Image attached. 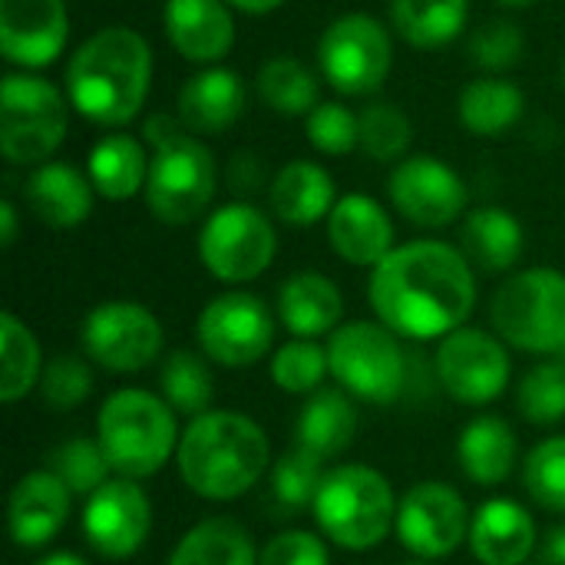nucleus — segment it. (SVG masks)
<instances>
[{"mask_svg":"<svg viewBox=\"0 0 565 565\" xmlns=\"http://www.w3.org/2000/svg\"><path fill=\"white\" fill-rule=\"evenodd\" d=\"M96 440L113 473L126 480H146L175 457L182 434L166 397L122 387L103 401L96 414Z\"/></svg>","mask_w":565,"mask_h":565,"instance_id":"4","label":"nucleus"},{"mask_svg":"<svg viewBox=\"0 0 565 565\" xmlns=\"http://www.w3.org/2000/svg\"><path fill=\"white\" fill-rule=\"evenodd\" d=\"M66 139V99L33 73H7L0 83V152L13 166H43Z\"/></svg>","mask_w":565,"mask_h":565,"instance_id":"8","label":"nucleus"},{"mask_svg":"<svg viewBox=\"0 0 565 565\" xmlns=\"http://www.w3.org/2000/svg\"><path fill=\"white\" fill-rule=\"evenodd\" d=\"M26 205L50 228H76L93 212V182L70 162H43L26 179Z\"/></svg>","mask_w":565,"mask_h":565,"instance_id":"24","label":"nucleus"},{"mask_svg":"<svg viewBox=\"0 0 565 565\" xmlns=\"http://www.w3.org/2000/svg\"><path fill=\"white\" fill-rule=\"evenodd\" d=\"M268 463L271 447L265 430L252 417L232 411L192 417L175 450L182 483L212 503H228L248 493L265 477Z\"/></svg>","mask_w":565,"mask_h":565,"instance_id":"3","label":"nucleus"},{"mask_svg":"<svg viewBox=\"0 0 565 565\" xmlns=\"http://www.w3.org/2000/svg\"><path fill=\"white\" fill-rule=\"evenodd\" d=\"M93 391V371L76 354H60L43 367L40 377V397L53 411H73L79 407Z\"/></svg>","mask_w":565,"mask_h":565,"instance_id":"44","label":"nucleus"},{"mask_svg":"<svg viewBox=\"0 0 565 565\" xmlns=\"http://www.w3.org/2000/svg\"><path fill=\"white\" fill-rule=\"evenodd\" d=\"M394 63V43L381 20L367 13H344L321 33V76L344 96H367L384 86Z\"/></svg>","mask_w":565,"mask_h":565,"instance_id":"11","label":"nucleus"},{"mask_svg":"<svg viewBox=\"0 0 565 565\" xmlns=\"http://www.w3.org/2000/svg\"><path fill=\"white\" fill-rule=\"evenodd\" d=\"M536 546V523L516 500H487L470 523V550L483 565H523Z\"/></svg>","mask_w":565,"mask_h":565,"instance_id":"22","label":"nucleus"},{"mask_svg":"<svg viewBox=\"0 0 565 565\" xmlns=\"http://www.w3.org/2000/svg\"><path fill=\"white\" fill-rule=\"evenodd\" d=\"M321 463H324L321 457H315L311 450H305L298 444H295V450H285L281 460L271 470L275 500L285 510H308V507H315L318 490H321V483L328 477V470Z\"/></svg>","mask_w":565,"mask_h":565,"instance_id":"37","label":"nucleus"},{"mask_svg":"<svg viewBox=\"0 0 565 565\" xmlns=\"http://www.w3.org/2000/svg\"><path fill=\"white\" fill-rule=\"evenodd\" d=\"M169 43L192 63H215L235 43V20L225 0H169Z\"/></svg>","mask_w":565,"mask_h":565,"instance_id":"21","label":"nucleus"},{"mask_svg":"<svg viewBox=\"0 0 565 565\" xmlns=\"http://www.w3.org/2000/svg\"><path fill=\"white\" fill-rule=\"evenodd\" d=\"M523 89L500 76H480L460 93V122L473 136H503L523 119Z\"/></svg>","mask_w":565,"mask_h":565,"instance_id":"33","label":"nucleus"},{"mask_svg":"<svg viewBox=\"0 0 565 565\" xmlns=\"http://www.w3.org/2000/svg\"><path fill=\"white\" fill-rule=\"evenodd\" d=\"M460 242H463V255L470 265L497 275V271H510L523 258L526 235H523V225L513 212L497 209V205H483L463 218Z\"/></svg>","mask_w":565,"mask_h":565,"instance_id":"28","label":"nucleus"},{"mask_svg":"<svg viewBox=\"0 0 565 565\" xmlns=\"http://www.w3.org/2000/svg\"><path fill=\"white\" fill-rule=\"evenodd\" d=\"M358 434V407L344 391H315L298 417V447L331 460L351 447Z\"/></svg>","mask_w":565,"mask_h":565,"instance_id":"30","label":"nucleus"},{"mask_svg":"<svg viewBox=\"0 0 565 565\" xmlns=\"http://www.w3.org/2000/svg\"><path fill=\"white\" fill-rule=\"evenodd\" d=\"M328 367L334 381L371 404H394L407 387V351L381 321H348L328 341Z\"/></svg>","mask_w":565,"mask_h":565,"instance_id":"7","label":"nucleus"},{"mask_svg":"<svg viewBox=\"0 0 565 565\" xmlns=\"http://www.w3.org/2000/svg\"><path fill=\"white\" fill-rule=\"evenodd\" d=\"M278 318L295 338L315 341L341 328L344 298L328 275L298 271L278 288Z\"/></svg>","mask_w":565,"mask_h":565,"instance_id":"25","label":"nucleus"},{"mask_svg":"<svg viewBox=\"0 0 565 565\" xmlns=\"http://www.w3.org/2000/svg\"><path fill=\"white\" fill-rule=\"evenodd\" d=\"M40 565H89L86 559H79L76 553H53V556H46Z\"/></svg>","mask_w":565,"mask_h":565,"instance_id":"51","label":"nucleus"},{"mask_svg":"<svg viewBox=\"0 0 565 565\" xmlns=\"http://www.w3.org/2000/svg\"><path fill=\"white\" fill-rule=\"evenodd\" d=\"M215 195V159L189 132L152 149L146 205L162 225L195 222Z\"/></svg>","mask_w":565,"mask_h":565,"instance_id":"9","label":"nucleus"},{"mask_svg":"<svg viewBox=\"0 0 565 565\" xmlns=\"http://www.w3.org/2000/svg\"><path fill=\"white\" fill-rule=\"evenodd\" d=\"M268 199L285 225L308 228L324 215H331V209L338 205V189L324 166L311 159H295L275 175Z\"/></svg>","mask_w":565,"mask_h":565,"instance_id":"26","label":"nucleus"},{"mask_svg":"<svg viewBox=\"0 0 565 565\" xmlns=\"http://www.w3.org/2000/svg\"><path fill=\"white\" fill-rule=\"evenodd\" d=\"M152 83V50L129 26H103L70 56L66 96L96 126H126Z\"/></svg>","mask_w":565,"mask_h":565,"instance_id":"2","label":"nucleus"},{"mask_svg":"<svg viewBox=\"0 0 565 565\" xmlns=\"http://www.w3.org/2000/svg\"><path fill=\"white\" fill-rule=\"evenodd\" d=\"M182 132H185L182 119H172V116H162V113L146 122V139L152 142V149L169 142V139H175V136H182Z\"/></svg>","mask_w":565,"mask_h":565,"instance_id":"47","label":"nucleus"},{"mask_svg":"<svg viewBox=\"0 0 565 565\" xmlns=\"http://www.w3.org/2000/svg\"><path fill=\"white\" fill-rule=\"evenodd\" d=\"M258 550L252 533L228 520L212 516L192 526L172 550L169 565H258Z\"/></svg>","mask_w":565,"mask_h":565,"instance_id":"31","label":"nucleus"},{"mask_svg":"<svg viewBox=\"0 0 565 565\" xmlns=\"http://www.w3.org/2000/svg\"><path fill=\"white\" fill-rule=\"evenodd\" d=\"M258 565H331L324 540L308 530L278 533L258 556Z\"/></svg>","mask_w":565,"mask_h":565,"instance_id":"46","label":"nucleus"},{"mask_svg":"<svg viewBox=\"0 0 565 565\" xmlns=\"http://www.w3.org/2000/svg\"><path fill=\"white\" fill-rule=\"evenodd\" d=\"M152 530V503L136 480L103 483L83 507V536L103 559L136 556Z\"/></svg>","mask_w":565,"mask_h":565,"instance_id":"16","label":"nucleus"},{"mask_svg":"<svg viewBox=\"0 0 565 565\" xmlns=\"http://www.w3.org/2000/svg\"><path fill=\"white\" fill-rule=\"evenodd\" d=\"M73 497H93L103 483H109V460L99 447V440H89V437H76V440H66L53 457H50V467Z\"/></svg>","mask_w":565,"mask_h":565,"instance_id":"39","label":"nucleus"},{"mask_svg":"<svg viewBox=\"0 0 565 565\" xmlns=\"http://www.w3.org/2000/svg\"><path fill=\"white\" fill-rule=\"evenodd\" d=\"M470 0H391L394 30L417 50H440L467 26Z\"/></svg>","mask_w":565,"mask_h":565,"instance_id":"32","label":"nucleus"},{"mask_svg":"<svg viewBox=\"0 0 565 565\" xmlns=\"http://www.w3.org/2000/svg\"><path fill=\"white\" fill-rule=\"evenodd\" d=\"M70 40L63 0H0V50L23 70L50 66Z\"/></svg>","mask_w":565,"mask_h":565,"instance_id":"18","label":"nucleus"},{"mask_svg":"<svg viewBox=\"0 0 565 565\" xmlns=\"http://www.w3.org/2000/svg\"><path fill=\"white\" fill-rule=\"evenodd\" d=\"M245 109V86L238 73L212 66L192 73L179 89V119L189 132H225Z\"/></svg>","mask_w":565,"mask_h":565,"instance_id":"23","label":"nucleus"},{"mask_svg":"<svg viewBox=\"0 0 565 565\" xmlns=\"http://www.w3.org/2000/svg\"><path fill=\"white\" fill-rule=\"evenodd\" d=\"M195 338L209 361L222 367H248L268 354L275 321L262 298L248 291H225L202 308Z\"/></svg>","mask_w":565,"mask_h":565,"instance_id":"12","label":"nucleus"},{"mask_svg":"<svg viewBox=\"0 0 565 565\" xmlns=\"http://www.w3.org/2000/svg\"><path fill=\"white\" fill-rule=\"evenodd\" d=\"M83 351L106 371L149 367L162 351V324L139 301H103L83 321Z\"/></svg>","mask_w":565,"mask_h":565,"instance_id":"13","label":"nucleus"},{"mask_svg":"<svg viewBox=\"0 0 565 565\" xmlns=\"http://www.w3.org/2000/svg\"><path fill=\"white\" fill-rule=\"evenodd\" d=\"M232 7H238V10H245V13H271V10H278L285 0H228Z\"/></svg>","mask_w":565,"mask_h":565,"instance_id":"50","label":"nucleus"},{"mask_svg":"<svg viewBox=\"0 0 565 565\" xmlns=\"http://www.w3.org/2000/svg\"><path fill=\"white\" fill-rule=\"evenodd\" d=\"M159 387H162V397L169 401V407L175 414L202 417L212 411V397H215L212 371L195 351H172L162 361Z\"/></svg>","mask_w":565,"mask_h":565,"instance_id":"35","label":"nucleus"},{"mask_svg":"<svg viewBox=\"0 0 565 565\" xmlns=\"http://www.w3.org/2000/svg\"><path fill=\"white\" fill-rule=\"evenodd\" d=\"M358 126H361V149L377 162H394L411 149L414 139L411 119L404 109L391 103H367L358 113Z\"/></svg>","mask_w":565,"mask_h":565,"instance_id":"38","label":"nucleus"},{"mask_svg":"<svg viewBox=\"0 0 565 565\" xmlns=\"http://www.w3.org/2000/svg\"><path fill=\"white\" fill-rule=\"evenodd\" d=\"M331 248L358 268H377L394 252V222L381 202L371 195L351 192L338 199L328 215Z\"/></svg>","mask_w":565,"mask_h":565,"instance_id":"20","label":"nucleus"},{"mask_svg":"<svg viewBox=\"0 0 565 565\" xmlns=\"http://www.w3.org/2000/svg\"><path fill=\"white\" fill-rule=\"evenodd\" d=\"M523 56V30L510 20H490L470 36V60L490 73L510 70Z\"/></svg>","mask_w":565,"mask_h":565,"instance_id":"45","label":"nucleus"},{"mask_svg":"<svg viewBox=\"0 0 565 565\" xmlns=\"http://www.w3.org/2000/svg\"><path fill=\"white\" fill-rule=\"evenodd\" d=\"M516 404L520 414L536 424V427H550L559 424L565 417V364L563 361H550V364H536L533 371L523 374L520 391H516Z\"/></svg>","mask_w":565,"mask_h":565,"instance_id":"40","label":"nucleus"},{"mask_svg":"<svg viewBox=\"0 0 565 565\" xmlns=\"http://www.w3.org/2000/svg\"><path fill=\"white\" fill-rule=\"evenodd\" d=\"M0 401L3 404H17L23 401L33 387H40L43 377V354L40 344L33 338V331L17 318V315H3L0 318Z\"/></svg>","mask_w":565,"mask_h":565,"instance_id":"34","label":"nucleus"},{"mask_svg":"<svg viewBox=\"0 0 565 565\" xmlns=\"http://www.w3.org/2000/svg\"><path fill=\"white\" fill-rule=\"evenodd\" d=\"M305 136L324 156H348L361 149L358 113H351L344 103H318L305 119Z\"/></svg>","mask_w":565,"mask_h":565,"instance_id":"43","label":"nucleus"},{"mask_svg":"<svg viewBox=\"0 0 565 565\" xmlns=\"http://www.w3.org/2000/svg\"><path fill=\"white\" fill-rule=\"evenodd\" d=\"M278 235L265 212L248 202H228L215 209L199 232V258L209 275L228 285H245L265 275L275 262Z\"/></svg>","mask_w":565,"mask_h":565,"instance_id":"10","label":"nucleus"},{"mask_svg":"<svg viewBox=\"0 0 565 565\" xmlns=\"http://www.w3.org/2000/svg\"><path fill=\"white\" fill-rule=\"evenodd\" d=\"M404 565H427V559H414V563H404Z\"/></svg>","mask_w":565,"mask_h":565,"instance_id":"53","label":"nucleus"},{"mask_svg":"<svg viewBox=\"0 0 565 565\" xmlns=\"http://www.w3.org/2000/svg\"><path fill=\"white\" fill-rule=\"evenodd\" d=\"M73 507V493L53 470H33L17 480L7 503L10 540L20 550L46 546L66 523Z\"/></svg>","mask_w":565,"mask_h":565,"instance_id":"19","label":"nucleus"},{"mask_svg":"<svg viewBox=\"0 0 565 565\" xmlns=\"http://www.w3.org/2000/svg\"><path fill=\"white\" fill-rule=\"evenodd\" d=\"M13 242H17V209L10 199H3L0 202V245L10 248Z\"/></svg>","mask_w":565,"mask_h":565,"instance_id":"49","label":"nucleus"},{"mask_svg":"<svg viewBox=\"0 0 565 565\" xmlns=\"http://www.w3.org/2000/svg\"><path fill=\"white\" fill-rule=\"evenodd\" d=\"M367 298L384 328L411 341H444L467 324L477 305L473 265L437 238L397 245L371 268Z\"/></svg>","mask_w":565,"mask_h":565,"instance_id":"1","label":"nucleus"},{"mask_svg":"<svg viewBox=\"0 0 565 565\" xmlns=\"http://www.w3.org/2000/svg\"><path fill=\"white\" fill-rule=\"evenodd\" d=\"M523 483L540 507L565 513V437H550L533 447L523 467Z\"/></svg>","mask_w":565,"mask_h":565,"instance_id":"42","label":"nucleus"},{"mask_svg":"<svg viewBox=\"0 0 565 565\" xmlns=\"http://www.w3.org/2000/svg\"><path fill=\"white\" fill-rule=\"evenodd\" d=\"M391 202L420 228H447L467 209L463 179L434 156H407L391 172Z\"/></svg>","mask_w":565,"mask_h":565,"instance_id":"17","label":"nucleus"},{"mask_svg":"<svg viewBox=\"0 0 565 565\" xmlns=\"http://www.w3.org/2000/svg\"><path fill=\"white\" fill-rule=\"evenodd\" d=\"M470 510L463 497L440 483L424 480L414 483L397 507V540L417 559H444L470 540Z\"/></svg>","mask_w":565,"mask_h":565,"instance_id":"15","label":"nucleus"},{"mask_svg":"<svg viewBox=\"0 0 565 565\" xmlns=\"http://www.w3.org/2000/svg\"><path fill=\"white\" fill-rule=\"evenodd\" d=\"M324 374H331L328 348H321L315 341H305V338L288 341L271 358V381L285 394H315V391H321Z\"/></svg>","mask_w":565,"mask_h":565,"instance_id":"41","label":"nucleus"},{"mask_svg":"<svg viewBox=\"0 0 565 565\" xmlns=\"http://www.w3.org/2000/svg\"><path fill=\"white\" fill-rule=\"evenodd\" d=\"M397 507L394 487L381 470L344 463L328 470L311 513L334 546L367 553L397 530Z\"/></svg>","mask_w":565,"mask_h":565,"instance_id":"5","label":"nucleus"},{"mask_svg":"<svg viewBox=\"0 0 565 565\" xmlns=\"http://www.w3.org/2000/svg\"><path fill=\"white\" fill-rule=\"evenodd\" d=\"M490 321L510 348L526 354H563L565 275L556 268L510 275L490 301Z\"/></svg>","mask_w":565,"mask_h":565,"instance_id":"6","label":"nucleus"},{"mask_svg":"<svg viewBox=\"0 0 565 565\" xmlns=\"http://www.w3.org/2000/svg\"><path fill=\"white\" fill-rule=\"evenodd\" d=\"M434 367L444 391L470 407L497 401L510 384V354L503 348V338L483 328L463 324L447 334L437 348Z\"/></svg>","mask_w":565,"mask_h":565,"instance_id":"14","label":"nucleus"},{"mask_svg":"<svg viewBox=\"0 0 565 565\" xmlns=\"http://www.w3.org/2000/svg\"><path fill=\"white\" fill-rule=\"evenodd\" d=\"M503 7H530V3H536V0H500Z\"/></svg>","mask_w":565,"mask_h":565,"instance_id":"52","label":"nucleus"},{"mask_svg":"<svg viewBox=\"0 0 565 565\" xmlns=\"http://www.w3.org/2000/svg\"><path fill=\"white\" fill-rule=\"evenodd\" d=\"M543 559L546 565H565V526L550 530V536L543 543Z\"/></svg>","mask_w":565,"mask_h":565,"instance_id":"48","label":"nucleus"},{"mask_svg":"<svg viewBox=\"0 0 565 565\" xmlns=\"http://www.w3.org/2000/svg\"><path fill=\"white\" fill-rule=\"evenodd\" d=\"M258 96L281 116H308L318 106V76L295 56H275L258 70Z\"/></svg>","mask_w":565,"mask_h":565,"instance_id":"36","label":"nucleus"},{"mask_svg":"<svg viewBox=\"0 0 565 565\" xmlns=\"http://www.w3.org/2000/svg\"><path fill=\"white\" fill-rule=\"evenodd\" d=\"M457 457L467 480H473L477 487H497L513 473L520 460V440L503 417L480 414L463 427Z\"/></svg>","mask_w":565,"mask_h":565,"instance_id":"27","label":"nucleus"},{"mask_svg":"<svg viewBox=\"0 0 565 565\" xmlns=\"http://www.w3.org/2000/svg\"><path fill=\"white\" fill-rule=\"evenodd\" d=\"M89 182L93 189L109 202H126L139 189H146L149 179V156L139 139L129 132H109L103 136L89 152Z\"/></svg>","mask_w":565,"mask_h":565,"instance_id":"29","label":"nucleus"}]
</instances>
